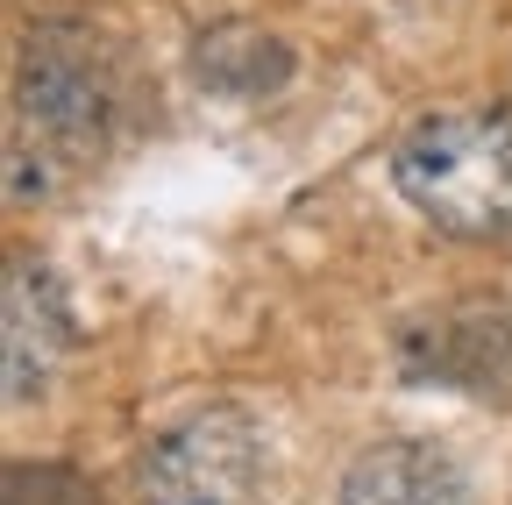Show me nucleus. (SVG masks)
<instances>
[{
	"instance_id": "obj_8",
	"label": "nucleus",
	"mask_w": 512,
	"mask_h": 505,
	"mask_svg": "<svg viewBox=\"0 0 512 505\" xmlns=\"http://www.w3.org/2000/svg\"><path fill=\"white\" fill-rule=\"evenodd\" d=\"M0 505H100V491L64 463H15Z\"/></svg>"
},
{
	"instance_id": "obj_7",
	"label": "nucleus",
	"mask_w": 512,
	"mask_h": 505,
	"mask_svg": "<svg viewBox=\"0 0 512 505\" xmlns=\"http://www.w3.org/2000/svg\"><path fill=\"white\" fill-rule=\"evenodd\" d=\"M192 72H200L214 93H228V100H256V93H278V86H285L292 50H285L271 29L228 22V29H207V36H200V50H192Z\"/></svg>"
},
{
	"instance_id": "obj_1",
	"label": "nucleus",
	"mask_w": 512,
	"mask_h": 505,
	"mask_svg": "<svg viewBox=\"0 0 512 505\" xmlns=\"http://www.w3.org/2000/svg\"><path fill=\"white\" fill-rule=\"evenodd\" d=\"M392 178L406 207L441 235L456 242L512 235V114L484 107L420 114L392 150Z\"/></svg>"
},
{
	"instance_id": "obj_6",
	"label": "nucleus",
	"mask_w": 512,
	"mask_h": 505,
	"mask_svg": "<svg viewBox=\"0 0 512 505\" xmlns=\"http://www.w3.org/2000/svg\"><path fill=\"white\" fill-rule=\"evenodd\" d=\"M342 505H477L463 470L427 441H370L342 477Z\"/></svg>"
},
{
	"instance_id": "obj_4",
	"label": "nucleus",
	"mask_w": 512,
	"mask_h": 505,
	"mask_svg": "<svg viewBox=\"0 0 512 505\" xmlns=\"http://www.w3.org/2000/svg\"><path fill=\"white\" fill-rule=\"evenodd\" d=\"M406 370L420 385H463V392H505L512 385V313L491 299L448 306L406 335Z\"/></svg>"
},
{
	"instance_id": "obj_5",
	"label": "nucleus",
	"mask_w": 512,
	"mask_h": 505,
	"mask_svg": "<svg viewBox=\"0 0 512 505\" xmlns=\"http://www.w3.org/2000/svg\"><path fill=\"white\" fill-rule=\"evenodd\" d=\"M0 313H8V399L29 406L50 392L64 349H72V306H64L57 278L36 257H8V299H0Z\"/></svg>"
},
{
	"instance_id": "obj_2",
	"label": "nucleus",
	"mask_w": 512,
	"mask_h": 505,
	"mask_svg": "<svg viewBox=\"0 0 512 505\" xmlns=\"http://www.w3.org/2000/svg\"><path fill=\"white\" fill-rule=\"evenodd\" d=\"M121 65L86 29H36L15 57V121L64 157H93L121 121Z\"/></svg>"
},
{
	"instance_id": "obj_3",
	"label": "nucleus",
	"mask_w": 512,
	"mask_h": 505,
	"mask_svg": "<svg viewBox=\"0 0 512 505\" xmlns=\"http://www.w3.org/2000/svg\"><path fill=\"white\" fill-rule=\"evenodd\" d=\"M136 505H271V456L249 413L207 406L150 441Z\"/></svg>"
}]
</instances>
